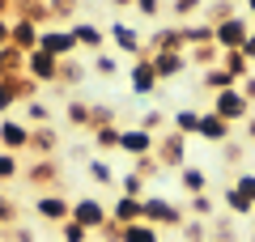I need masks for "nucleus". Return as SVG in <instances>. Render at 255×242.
I'll use <instances>...</instances> for the list:
<instances>
[{
	"instance_id": "nucleus-33",
	"label": "nucleus",
	"mask_w": 255,
	"mask_h": 242,
	"mask_svg": "<svg viewBox=\"0 0 255 242\" xmlns=\"http://www.w3.org/2000/svg\"><path fill=\"white\" fill-rule=\"evenodd\" d=\"M200 85H204V90H213V94H221V90H230V85H234V77H230L221 64H213V68H204Z\"/></svg>"
},
{
	"instance_id": "nucleus-13",
	"label": "nucleus",
	"mask_w": 255,
	"mask_h": 242,
	"mask_svg": "<svg viewBox=\"0 0 255 242\" xmlns=\"http://www.w3.org/2000/svg\"><path fill=\"white\" fill-rule=\"evenodd\" d=\"M128 85H132V94H136V98H149V94H157V85H162V81H157L153 64L140 55V60L128 68Z\"/></svg>"
},
{
	"instance_id": "nucleus-37",
	"label": "nucleus",
	"mask_w": 255,
	"mask_h": 242,
	"mask_svg": "<svg viewBox=\"0 0 255 242\" xmlns=\"http://www.w3.org/2000/svg\"><path fill=\"white\" fill-rule=\"evenodd\" d=\"M90 72H94V77H115V72H119V55L98 51V55L90 60Z\"/></svg>"
},
{
	"instance_id": "nucleus-51",
	"label": "nucleus",
	"mask_w": 255,
	"mask_h": 242,
	"mask_svg": "<svg viewBox=\"0 0 255 242\" xmlns=\"http://www.w3.org/2000/svg\"><path fill=\"white\" fill-rule=\"evenodd\" d=\"M102 242H119V234H124V225H115V221H107V225H102Z\"/></svg>"
},
{
	"instance_id": "nucleus-43",
	"label": "nucleus",
	"mask_w": 255,
	"mask_h": 242,
	"mask_svg": "<svg viewBox=\"0 0 255 242\" xmlns=\"http://www.w3.org/2000/svg\"><path fill=\"white\" fill-rule=\"evenodd\" d=\"M213 242H238V234H234V217H221V221H213Z\"/></svg>"
},
{
	"instance_id": "nucleus-16",
	"label": "nucleus",
	"mask_w": 255,
	"mask_h": 242,
	"mask_svg": "<svg viewBox=\"0 0 255 242\" xmlns=\"http://www.w3.org/2000/svg\"><path fill=\"white\" fill-rule=\"evenodd\" d=\"M38 34H43V26H34V21H26V17H13V34H9V43L17 47V51H34L38 47Z\"/></svg>"
},
{
	"instance_id": "nucleus-2",
	"label": "nucleus",
	"mask_w": 255,
	"mask_h": 242,
	"mask_svg": "<svg viewBox=\"0 0 255 242\" xmlns=\"http://www.w3.org/2000/svg\"><path fill=\"white\" fill-rule=\"evenodd\" d=\"M38 51L55 55V60H73L77 51H81V43H77L73 30H64V26H43V34H38Z\"/></svg>"
},
{
	"instance_id": "nucleus-1",
	"label": "nucleus",
	"mask_w": 255,
	"mask_h": 242,
	"mask_svg": "<svg viewBox=\"0 0 255 242\" xmlns=\"http://www.w3.org/2000/svg\"><path fill=\"white\" fill-rule=\"evenodd\" d=\"M140 204H145V221L157 225V230H166V225H170V230H179V225L187 221V208H179L174 200L157 196V191H145V200H140Z\"/></svg>"
},
{
	"instance_id": "nucleus-50",
	"label": "nucleus",
	"mask_w": 255,
	"mask_h": 242,
	"mask_svg": "<svg viewBox=\"0 0 255 242\" xmlns=\"http://www.w3.org/2000/svg\"><path fill=\"white\" fill-rule=\"evenodd\" d=\"M221 157H226V161H243V144H238L234 136H230V140L221 144Z\"/></svg>"
},
{
	"instance_id": "nucleus-27",
	"label": "nucleus",
	"mask_w": 255,
	"mask_h": 242,
	"mask_svg": "<svg viewBox=\"0 0 255 242\" xmlns=\"http://www.w3.org/2000/svg\"><path fill=\"white\" fill-rule=\"evenodd\" d=\"M221 204H226V213H230V217H251V213H255V204H251V200H247L243 191L234 187V183L221 191Z\"/></svg>"
},
{
	"instance_id": "nucleus-3",
	"label": "nucleus",
	"mask_w": 255,
	"mask_h": 242,
	"mask_svg": "<svg viewBox=\"0 0 255 242\" xmlns=\"http://www.w3.org/2000/svg\"><path fill=\"white\" fill-rule=\"evenodd\" d=\"M213 115H221L226 119V123H247V119H251V102L243 98V94H238V85H230V90H221V94H213Z\"/></svg>"
},
{
	"instance_id": "nucleus-59",
	"label": "nucleus",
	"mask_w": 255,
	"mask_h": 242,
	"mask_svg": "<svg viewBox=\"0 0 255 242\" xmlns=\"http://www.w3.org/2000/svg\"><path fill=\"white\" fill-rule=\"evenodd\" d=\"M247 136H251V140H255V115L247 119Z\"/></svg>"
},
{
	"instance_id": "nucleus-48",
	"label": "nucleus",
	"mask_w": 255,
	"mask_h": 242,
	"mask_svg": "<svg viewBox=\"0 0 255 242\" xmlns=\"http://www.w3.org/2000/svg\"><path fill=\"white\" fill-rule=\"evenodd\" d=\"M132 9H136L140 17H157V13H162V0H132Z\"/></svg>"
},
{
	"instance_id": "nucleus-26",
	"label": "nucleus",
	"mask_w": 255,
	"mask_h": 242,
	"mask_svg": "<svg viewBox=\"0 0 255 242\" xmlns=\"http://www.w3.org/2000/svg\"><path fill=\"white\" fill-rule=\"evenodd\" d=\"M90 140H94V149H98V157L119 153V123H111V127H90Z\"/></svg>"
},
{
	"instance_id": "nucleus-24",
	"label": "nucleus",
	"mask_w": 255,
	"mask_h": 242,
	"mask_svg": "<svg viewBox=\"0 0 255 242\" xmlns=\"http://www.w3.org/2000/svg\"><path fill=\"white\" fill-rule=\"evenodd\" d=\"M145 51H187L183 26H174V30H157V34H153V43H149Z\"/></svg>"
},
{
	"instance_id": "nucleus-39",
	"label": "nucleus",
	"mask_w": 255,
	"mask_h": 242,
	"mask_svg": "<svg viewBox=\"0 0 255 242\" xmlns=\"http://www.w3.org/2000/svg\"><path fill=\"white\" fill-rule=\"evenodd\" d=\"M17 174H21V161H17V153L0 149V183H13Z\"/></svg>"
},
{
	"instance_id": "nucleus-17",
	"label": "nucleus",
	"mask_w": 255,
	"mask_h": 242,
	"mask_svg": "<svg viewBox=\"0 0 255 242\" xmlns=\"http://www.w3.org/2000/svg\"><path fill=\"white\" fill-rule=\"evenodd\" d=\"M179 191L183 196H209V170L204 166H183L179 170Z\"/></svg>"
},
{
	"instance_id": "nucleus-36",
	"label": "nucleus",
	"mask_w": 255,
	"mask_h": 242,
	"mask_svg": "<svg viewBox=\"0 0 255 242\" xmlns=\"http://www.w3.org/2000/svg\"><path fill=\"white\" fill-rule=\"evenodd\" d=\"M183 242H209V221H200V217H187V221L179 225Z\"/></svg>"
},
{
	"instance_id": "nucleus-23",
	"label": "nucleus",
	"mask_w": 255,
	"mask_h": 242,
	"mask_svg": "<svg viewBox=\"0 0 255 242\" xmlns=\"http://www.w3.org/2000/svg\"><path fill=\"white\" fill-rule=\"evenodd\" d=\"M68 30L77 34V43H81L85 51H94V55L102 51V38H107V30H102V26H94V21H77V26H68Z\"/></svg>"
},
{
	"instance_id": "nucleus-9",
	"label": "nucleus",
	"mask_w": 255,
	"mask_h": 242,
	"mask_svg": "<svg viewBox=\"0 0 255 242\" xmlns=\"http://www.w3.org/2000/svg\"><path fill=\"white\" fill-rule=\"evenodd\" d=\"M26 77L34 81V85H60V60L34 47V51L26 55Z\"/></svg>"
},
{
	"instance_id": "nucleus-49",
	"label": "nucleus",
	"mask_w": 255,
	"mask_h": 242,
	"mask_svg": "<svg viewBox=\"0 0 255 242\" xmlns=\"http://www.w3.org/2000/svg\"><path fill=\"white\" fill-rule=\"evenodd\" d=\"M132 170H140V174H145V179H153V174L162 170V166H157V157H153V153H149V157H136V166H132Z\"/></svg>"
},
{
	"instance_id": "nucleus-18",
	"label": "nucleus",
	"mask_w": 255,
	"mask_h": 242,
	"mask_svg": "<svg viewBox=\"0 0 255 242\" xmlns=\"http://www.w3.org/2000/svg\"><path fill=\"white\" fill-rule=\"evenodd\" d=\"M238 0H204V9H200V21H209V26H221V21L238 17Z\"/></svg>"
},
{
	"instance_id": "nucleus-42",
	"label": "nucleus",
	"mask_w": 255,
	"mask_h": 242,
	"mask_svg": "<svg viewBox=\"0 0 255 242\" xmlns=\"http://www.w3.org/2000/svg\"><path fill=\"white\" fill-rule=\"evenodd\" d=\"M81 81H85V68L77 60H64L60 64V85H81Z\"/></svg>"
},
{
	"instance_id": "nucleus-61",
	"label": "nucleus",
	"mask_w": 255,
	"mask_h": 242,
	"mask_svg": "<svg viewBox=\"0 0 255 242\" xmlns=\"http://www.w3.org/2000/svg\"><path fill=\"white\" fill-rule=\"evenodd\" d=\"M13 4H17V0H13Z\"/></svg>"
},
{
	"instance_id": "nucleus-10",
	"label": "nucleus",
	"mask_w": 255,
	"mask_h": 242,
	"mask_svg": "<svg viewBox=\"0 0 255 242\" xmlns=\"http://www.w3.org/2000/svg\"><path fill=\"white\" fill-rule=\"evenodd\" d=\"M157 149V136L145 132V127H119V153H128V157H149V153Z\"/></svg>"
},
{
	"instance_id": "nucleus-5",
	"label": "nucleus",
	"mask_w": 255,
	"mask_h": 242,
	"mask_svg": "<svg viewBox=\"0 0 255 242\" xmlns=\"http://www.w3.org/2000/svg\"><path fill=\"white\" fill-rule=\"evenodd\" d=\"M247 38H251V17H247V13H238V17L213 26V43H217L221 51H243Z\"/></svg>"
},
{
	"instance_id": "nucleus-31",
	"label": "nucleus",
	"mask_w": 255,
	"mask_h": 242,
	"mask_svg": "<svg viewBox=\"0 0 255 242\" xmlns=\"http://www.w3.org/2000/svg\"><path fill=\"white\" fill-rule=\"evenodd\" d=\"M115 187H119V196L140 200V196H145V187H149V179H145L140 170H128V174H119V183H115Z\"/></svg>"
},
{
	"instance_id": "nucleus-15",
	"label": "nucleus",
	"mask_w": 255,
	"mask_h": 242,
	"mask_svg": "<svg viewBox=\"0 0 255 242\" xmlns=\"http://www.w3.org/2000/svg\"><path fill=\"white\" fill-rule=\"evenodd\" d=\"M145 200V196H140ZM140 200H132V196H115L111 200V221L115 225H132V221H145V204H140Z\"/></svg>"
},
{
	"instance_id": "nucleus-62",
	"label": "nucleus",
	"mask_w": 255,
	"mask_h": 242,
	"mask_svg": "<svg viewBox=\"0 0 255 242\" xmlns=\"http://www.w3.org/2000/svg\"><path fill=\"white\" fill-rule=\"evenodd\" d=\"M251 242H255V238H251Z\"/></svg>"
},
{
	"instance_id": "nucleus-47",
	"label": "nucleus",
	"mask_w": 255,
	"mask_h": 242,
	"mask_svg": "<svg viewBox=\"0 0 255 242\" xmlns=\"http://www.w3.org/2000/svg\"><path fill=\"white\" fill-rule=\"evenodd\" d=\"M140 127L157 136V127H166V115H162V111H145V119H140Z\"/></svg>"
},
{
	"instance_id": "nucleus-14",
	"label": "nucleus",
	"mask_w": 255,
	"mask_h": 242,
	"mask_svg": "<svg viewBox=\"0 0 255 242\" xmlns=\"http://www.w3.org/2000/svg\"><path fill=\"white\" fill-rule=\"evenodd\" d=\"M0 149H9V153H21L30 149V123H21V119H0Z\"/></svg>"
},
{
	"instance_id": "nucleus-41",
	"label": "nucleus",
	"mask_w": 255,
	"mask_h": 242,
	"mask_svg": "<svg viewBox=\"0 0 255 242\" xmlns=\"http://www.w3.org/2000/svg\"><path fill=\"white\" fill-rule=\"evenodd\" d=\"M200 9H204V0H170V17H179V21L196 17Z\"/></svg>"
},
{
	"instance_id": "nucleus-32",
	"label": "nucleus",
	"mask_w": 255,
	"mask_h": 242,
	"mask_svg": "<svg viewBox=\"0 0 255 242\" xmlns=\"http://www.w3.org/2000/svg\"><path fill=\"white\" fill-rule=\"evenodd\" d=\"M196 123H200V111H191V107L170 115V132H179V136H196Z\"/></svg>"
},
{
	"instance_id": "nucleus-12",
	"label": "nucleus",
	"mask_w": 255,
	"mask_h": 242,
	"mask_svg": "<svg viewBox=\"0 0 255 242\" xmlns=\"http://www.w3.org/2000/svg\"><path fill=\"white\" fill-rule=\"evenodd\" d=\"M196 136H200L204 144H226L230 136H234V123H226V119H221V115H213V111H200Z\"/></svg>"
},
{
	"instance_id": "nucleus-56",
	"label": "nucleus",
	"mask_w": 255,
	"mask_h": 242,
	"mask_svg": "<svg viewBox=\"0 0 255 242\" xmlns=\"http://www.w3.org/2000/svg\"><path fill=\"white\" fill-rule=\"evenodd\" d=\"M243 55H247V60L255 64V30H251V38H247V43H243Z\"/></svg>"
},
{
	"instance_id": "nucleus-38",
	"label": "nucleus",
	"mask_w": 255,
	"mask_h": 242,
	"mask_svg": "<svg viewBox=\"0 0 255 242\" xmlns=\"http://www.w3.org/2000/svg\"><path fill=\"white\" fill-rule=\"evenodd\" d=\"M26 119H30V127H51V107L38 102V98H30L26 102Z\"/></svg>"
},
{
	"instance_id": "nucleus-8",
	"label": "nucleus",
	"mask_w": 255,
	"mask_h": 242,
	"mask_svg": "<svg viewBox=\"0 0 255 242\" xmlns=\"http://www.w3.org/2000/svg\"><path fill=\"white\" fill-rule=\"evenodd\" d=\"M68 213H73V200H64L60 191H38V196H34V217H38V221L64 225Z\"/></svg>"
},
{
	"instance_id": "nucleus-19",
	"label": "nucleus",
	"mask_w": 255,
	"mask_h": 242,
	"mask_svg": "<svg viewBox=\"0 0 255 242\" xmlns=\"http://www.w3.org/2000/svg\"><path fill=\"white\" fill-rule=\"evenodd\" d=\"M64 119H68L77 132H90V127H94V102H85V98H68Z\"/></svg>"
},
{
	"instance_id": "nucleus-60",
	"label": "nucleus",
	"mask_w": 255,
	"mask_h": 242,
	"mask_svg": "<svg viewBox=\"0 0 255 242\" xmlns=\"http://www.w3.org/2000/svg\"><path fill=\"white\" fill-rule=\"evenodd\" d=\"M251 30H255V21H251Z\"/></svg>"
},
{
	"instance_id": "nucleus-29",
	"label": "nucleus",
	"mask_w": 255,
	"mask_h": 242,
	"mask_svg": "<svg viewBox=\"0 0 255 242\" xmlns=\"http://www.w3.org/2000/svg\"><path fill=\"white\" fill-rule=\"evenodd\" d=\"M221 68L234 77V85H243V81L251 77V60H247L243 51H226V55H221Z\"/></svg>"
},
{
	"instance_id": "nucleus-22",
	"label": "nucleus",
	"mask_w": 255,
	"mask_h": 242,
	"mask_svg": "<svg viewBox=\"0 0 255 242\" xmlns=\"http://www.w3.org/2000/svg\"><path fill=\"white\" fill-rule=\"evenodd\" d=\"M55 149H60V132L55 127H34L30 132V153L34 157H51Z\"/></svg>"
},
{
	"instance_id": "nucleus-57",
	"label": "nucleus",
	"mask_w": 255,
	"mask_h": 242,
	"mask_svg": "<svg viewBox=\"0 0 255 242\" xmlns=\"http://www.w3.org/2000/svg\"><path fill=\"white\" fill-rule=\"evenodd\" d=\"M238 4H243V9H247V17L255 21V0H238Z\"/></svg>"
},
{
	"instance_id": "nucleus-35",
	"label": "nucleus",
	"mask_w": 255,
	"mask_h": 242,
	"mask_svg": "<svg viewBox=\"0 0 255 242\" xmlns=\"http://www.w3.org/2000/svg\"><path fill=\"white\" fill-rule=\"evenodd\" d=\"M183 38H187V47H204V43H213V26L209 21H187Z\"/></svg>"
},
{
	"instance_id": "nucleus-46",
	"label": "nucleus",
	"mask_w": 255,
	"mask_h": 242,
	"mask_svg": "<svg viewBox=\"0 0 255 242\" xmlns=\"http://www.w3.org/2000/svg\"><path fill=\"white\" fill-rule=\"evenodd\" d=\"M115 123V107H102V102H94V127H111Z\"/></svg>"
},
{
	"instance_id": "nucleus-52",
	"label": "nucleus",
	"mask_w": 255,
	"mask_h": 242,
	"mask_svg": "<svg viewBox=\"0 0 255 242\" xmlns=\"http://www.w3.org/2000/svg\"><path fill=\"white\" fill-rule=\"evenodd\" d=\"M9 242H38V238L26 230V225H13V230H9Z\"/></svg>"
},
{
	"instance_id": "nucleus-4",
	"label": "nucleus",
	"mask_w": 255,
	"mask_h": 242,
	"mask_svg": "<svg viewBox=\"0 0 255 242\" xmlns=\"http://www.w3.org/2000/svg\"><path fill=\"white\" fill-rule=\"evenodd\" d=\"M162 170H183L187 166V136L179 132H157V149H153Z\"/></svg>"
},
{
	"instance_id": "nucleus-45",
	"label": "nucleus",
	"mask_w": 255,
	"mask_h": 242,
	"mask_svg": "<svg viewBox=\"0 0 255 242\" xmlns=\"http://www.w3.org/2000/svg\"><path fill=\"white\" fill-rule=\"evenodd\" d=\"M234 187H238V191H243V196H247V200H251V204H255V170H238Z\"/></svg>"
},
{
	"instance_id": "nucleus-40",
	"label": "nucleus",
	"mask_w": 255,
	"mask_h": 242,
	"mask_svg": "<svg viewBox=\"0 0 255 242\" xmlns=\"http://www.w3.org/2000/svg\"><path fill=\"white\" fill-rule=\"evenodd\" d=\"M60 242H90V230H85L81 221H73V217H68V221L60 225Z\"/></svg>"
},
{
	"instance_id": "nucleus-44",
	"label": "nucleus",
	"mask_w": 255,
	"mask_h": 242,
	"mask_svg": "<svg viewBox=\"0 0 255 242\" xmlns=\"http://www.w3.org/2000/svg\"><path fill=\"white\" fill-rule=\"evenodd\" d=\"M47 13H51V26H55V21H64V17L77 13V0H47Z\"/></svg>"
},
{
	"instance_id": "nucleus-54",
	"label": "nucleus",
	"mask_w": 255,
	"mask_h": 242,
	"mask_svg": "<svg viewBox=\"0 0 255 242\" xmlns=\"http://www.w3.org/2000/svg\"><path fill=\"white\" fill-rule=\"evenodd\" d=\"M9 34H13V21L0 17V47H9Z\"/></svg>"
},
{
	"instance_id": "nucleus-58",
	"label": "nucleus",
	"mask_w": 255,
	"mask_h": 242,
	"mask_svg": "<svg viewBox=\"0 0 255 242\" xmlns=\"http://www.w3.org/2000/svg\"><path fill=\"white\" fill-rule=\"evenodd\" d=\"M111 9H132V0H111Z\"/></svg>"
},
{
	"instance_id": "nucleus-11",
	"label": "nucleus",
	"mask_w": 255,
	"mask_h": 242,
	"mask_svg": "<svg viewBox=\"0 0 255 242\" xmlns=\"http://www.w3.org/2000/svg\"><path fill=\"white\" fill-rule=\"evenodd\" d=\"M145 60L153 64L157 81H174V77H183V68H187V51H145Z\"/></svg>"
},
{
	"instance_id": "nucleus-21",
	"label": "nucleus",
	"mask_w": 255,
	"mask_h": 242,
	"mask_svg": "<svg viewBox=\"0 0 255 242\" xmlns=\"http://www.w3.org/2000/svg\"><path fill=\"white\" fill-rule=\"evenodd\" d=\"M13 77H26V51L17 47H0V81H13Z\"/></svg>"
},
{
	"instance_id": "nucleus-30",
	"label": "nucleus",
	"mask_w": 255,
	"mask_h": 242,
	"mask_svg": "<svg viewBox=\"0 0 255 242\" xmlns=\"http://www.w3.org/2000/svg\"><path fill=\"white\" fill-rule=\"evenodd\" d=\"M221 47L217 43H204V47H187V64H200V68H213V64H221Z\"/></svg>"
},
{
	"instance_id": "nucleus-28",
	"label": "nucleus",
	"mask_w": 255,
	"mask_h": 242,
	"mask_svg": "<svg viewBox=\"0 0 255 242\" xmlns=\"http://www.w3.org/2000/svg\"><path fill=\"white\" fill-rule=\"evenodd\" d=\"M119 242H162V230L149 225V221H132V225H124Z\"/></svg>"
},
{
	"instance_id": "nucleus-6",
	"label": "nucleus",
	"mask_w": 255,
	"mask_h": 242,
	"mask_svg": "<svg viewBox=\"0 0 255 242\" xmlns=\"http://www.w3.org/2000/svg\"><path fill=\"white\" fill-rule=\"evenodd\" d=\"M68 217H73V221H81L90 234H98L102 225L111 221V208L102 204L98 196H77V200H73V213H68Z\"/></svg>"
},
{
	"instance_id": "nucleus-53",
	"label": "nucleus",
	"mask_w": 255,
	"mask_h": 242,
	"mask_svg": "<svg viewBox=\"0 0 255 242\" xmlns=\"http://www.w3.org/2000/svg\"><path fill=\"white\" fill-rule=\"evenodd\" d=\"M238 94H243V98H247V102L255 107V72H251V77L243 81V85H238Z\"/></svg>"
},
{
	"instance_id": "nucleus-7",
	"label": "nucleus",
	"mask_w": 255,
	"mask_h": 242,
	"mask_svg": "<svg viewBox=\"0 0 255 242\" xmlns=\"http://www.w3.org/2000/svg\"><path fill=\"white\" fill-rule=\"evenodd\" d=\"M107 38L115 43L119 55H132V60L145 55V38H140L136 26H128V21H111V26H107Z\"/></svg>"
},
{
	"instance_id": "nucleus-34",
	"label": "nucleus",
	"mask_w": 255,
	"mask_h": 242,
	"mask_svg": "<svg viewBox=\"0 0 255 242\" xmlns=\"http://www.w3.org/2000/svg\"><path fill=\"white\" fill-rule=\"evenodd\" d=\"M187 217L213 221V217H217V200H213V196H187Z\"/></svg>"
},
{
	"instance_id": "nucleus-20",
	"label": "nucleus",
	"mask_w": 255,
	"mask_h": 242,
	"mask_svg": "<svg viewBox=\"0 0 255 242\" xmlns=\"http://www.w3.org/2000/svg\"><path fill=\"white\" fill-rule=\"evenodd\" d=\"M30 183H34L38 191H55V183H60V166H55V157H38L34 170H30Z\"/></svg>"
},
{
	"instance_id": "nucleus-55",
	"label": "nucleus",
	"mask_w": 255,
	"mask_h": 242,
	"mask_svg": "<svg viewBox=\"0 0 255 242\" xmlns=\"http://www.w3.org/2000/svg\"><path fill=\"white\" fill-rule=\"evenodd\" d=\"M68 153H73L77 161H90V144H73V149H68Z\"/></svg>"
},
{
	"instance_id": "nucleus-25",
	"label": "nucleus",
	"mask_w": 255,
	"mask_h": 242,
	"mask_svg": "<svg viewBox=\"0 0 255 242\" xmlns=\"http://www.w3.org/2000/svg\"><path fill=\"white\" fill-rule=\"evenodd\" d=\"M85 179L98 183V187H115L119 174L111 170V161H107V157H90V161H85Z\"/></svg>"
}]
</instances>
